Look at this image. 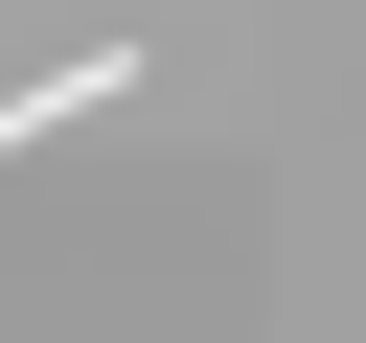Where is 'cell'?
<instances>
[{
  "label": "cell",
  "mask_w": 366,
  "mask_h": 343,
  "mask_svg": "<svg viewBox=\"0 0 366 343\" xmlns=\"http://www.w3.org/2000/svg\"><path fill=\"white\" fill-rule=\"evenodd\" d=\"M114 91H137V46H69L46 91H0V137H69V114H114Z\"/></svg>",
  "instance_id": "6da1fadb"
}]
</instances>
